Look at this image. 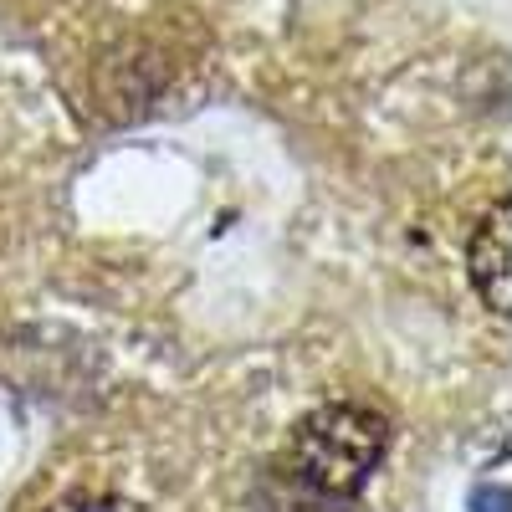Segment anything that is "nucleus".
<instances>
[{
  "label": "nucleus",
  "instance_id": "7ed1b4c3",
  "mask_svg": "<svg viewBox=\"0 0 512 512\" xmlns=\"http://www.w3.org/2000/svg\"><path fill=\"white\" fill-rule=\"evenodd\" d=\"M47 512H144V507L128 502V497H108V492H77V497L52 502Z\"/></svg>",
  "mask_w": 512,
  "mask_h": 512
},
{
  "label": "nucleus",
  "instance_id": "f257e3e1",
  "mask_svg": "<svg viewBox=\"0 0 512 512\" xmlns=\"http://www.w3.org/2000/svg\"><path fill=\"white\" fill-rule=\"evenodd\" d=\"M384 451H390V420L374 405L333 400L292 425L282 451V477L318 502H344L364 492Z\"/></svg>",
  "mask_w": 512,
  "mask_h": 512
},
{
  "label": "nucleus",
  "instance_id": "f03ea898",
  "mask_svg": "<svg viewBox=\"0 0 512 512\" xmlns=\"http://www.w3.org/2000/svg\"><path fill=\"white\" fill-rule=\"evenodd\" d=\"M466 272H472L482 303L507 318V205H497L492 216L477 226L472 251H466Z\"/></svg>",
  "mask_w": 512,
  "mask_h": 512
}]
</instances>
